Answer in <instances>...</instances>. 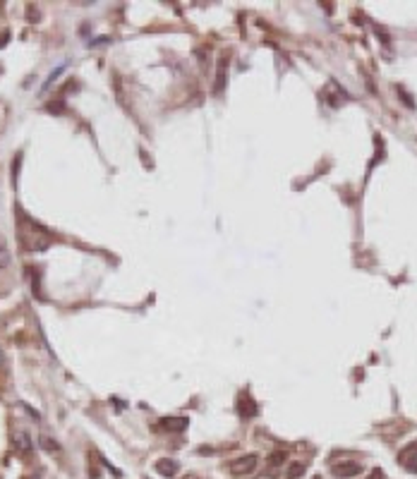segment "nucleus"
Instances as JSON below:
<instances>
[{"label":"nucleus","mask_w":417,"mask_h":479,"mask_svg":"<svg viewBox=\"0 0 417 479\" xmlns=\"http://www.w3.org/2000/svg\"><path fill=\"white\" fill-rule=\"evenodd\" d=\"M381 477H384V472L381 470H374L372 474H369V479H381Z\"/></svg>","instance_id":"16"},{"label":"nucleus","mask_w":417,"mask_h":479,"mask_svg":"<svg viewBox=\"0 0 417 479\" xmlns=\"http://www.w3.org/2000/svg\"><path fill=\"white\" fill-rule=\"evenodd\" d=\"M8 41H10V31H3V34H0V48L8 46Z\"/></svg>","instance_id":"14"},{"label":"nucleus","mask_w":417,"mask_h":479,"mask_svg":"<svg viewBox=\"0 0 417 479\" xmlns=\"http://www.w3.org/2000/svg\"><path fill=\"white\" fill-rule=\"evenodd\" d=\"M154 470L158 472L161 477H168V479H171V477H175V474H178V470H180V467H178V462L171 460V458H161V460H156Z\"/></svg>","instance_id":"4"},{"label":"nucleus","mask_w":417,"mask_h":479,"mask_svg":"<svg viewBox=\"0 0 417 479\" xmlns=\"http://www.w3.org/2000/svg\"><path fill=\"white\" fill-rule=\"evenodd\" d=\"M8 266H10V252L5 242H0V269H8Z\"/></svg>","instance_id":"11"},{"label":"nucleus","mask_w":417,"mask_h":479,"mask_svg":"<svg viewBox=\"0 0 417 479\" xmlns=\"http://www.w3.org/2000/svg\"><path fill=\"white\" fill-rule=\"evenodd\" d=\"M3 362H5V355H3V350H0V367H3Z\"/></svg>","instance_id":"17"},{"label":"nucleus","mask_w":417,"mask_h":479,"mask_svg":"<svg viewBox=\"0 0 417 479\" xmlns=\"http://www.w3.org/2000/svg\"><path fill=\"white\" fill-rule=\"evenodd\" d=\"M163 422H168V424H161V429H185L187 426L185 417H180V419H163Z\"/></svg>","instance_id":"8"},{"label":"nucleus","mask_w":417,"mask_h":479,"mask_svg":"<svg viewBox=\"0 0 417 479\" xmlns=\"http://www.w3.org/2000/svg\"><path fill=\"white\" fill-rule=\"evenodd\" d=\"M257 462H259V458H257L254 453H249V455H242V458L233 460V465H230V472H233L235 477H245V474H252V472L257 470Z\"/></svg>","instance_id":"2"},{"label":"nucleus","mask_w":417,"mask_h":479,"mask_svg":"<svg viewBox=\"0 0 417 479\" xmlns=\"http://www.w3.org/2000/svg\"><path fill=\"white\" fill-rule=\"evenodd\" d=\"M398 460H400V465H403V467H405L408 472H417V451H412L410 446H408V448H405L403 453H400Z\"/></svg>","instance_id":"5"},{"label":"nucleus","mask_w":417,"mask_h":479,"mask_svg":"<svg viewBox=\"0 0 417 479\" xmlns=\"http://www.w3.org/2000/svg\"><path fill=\"white\" fill-rule=\"evenodd\" d=\"M17 446H19V451H24V453L31 451V443H29V434H27V431H22V434L17 436Z\"/></svg>","instance_id":"9"},{"label":"nucleus","mask_w":417,"mask_h":479,"mask_svg":"<svg viewBox=\"0 0 417 479\" xmlns=\"http://www.w3.org/2000/svg\"><path fill=\"white\" fill-rule=\"evenodd\" d=\"M228 65H230L228 55L218 58V63H216V77H214V84H211V94H214V96H221V94L226 91V84H228Z\"/></svg>","instance_id":"1"},{"label":"nucleus","mask_w":417,"mask_h":479,"mask_svg":"<svg viewBox=\"0 0 417 479\" xmlns=\"http://www.w3.org/2000/svg\"><path fill=\"white\" fill-rule=\"evenodd\" d=\"M257 479H276V474H273V472H264V474H259Z\"/></svg>","instance_id":"15"},{"label":"nucleus","mask_w":417,"mask_h":479,"mask_svg":"<svg viewBox=\"0 0 417 479\" xmlns=\"http://www.w3.org/2000/svg\"><path fill=\"white\" fill-rule=\"evenodd\" d=\"M305 462H290V467H288V479H300L302 474H305Z\"/></svg>","instance_id":"7"},{"label":"nucleus","mask_w":417,"mask_h":479,"mask_svg":"<svg viewBox=\"0 0 417 479\" xmlns=\"http://www.w3.org/2000/svg\"><path fill=\"white\" fill-rule=\"evenodd\" d=\"M331 472H333L338 479H350V477H357V474L362 472V465H357V462H338V465L331 467Z\"/></svg>","instance_id":"3"},{"label":"nucleus","mask_w":417,"mask_h":479,"mask_svg":"<svg viewBox=\"0 0 417 479\" xmlns=\"http://www.w3.org/2000/svg\"><path fill=\"white\" fill-rule=\"evenodd\" d=\"M182 479H197V477H194V474H187V477H182Z\"/></svg>","instance_id":"19"},{"label":"nucleus","mask_w":417,"mask_h":479,"mask_svg":"<svg viewBox=\"0 0 417 479\" xmlns=\"http://www.w3.org/2000/svg\"><path fill=\"white\" fill-rule=\"evenodd\" d=\"M285 462V453L283 451H276L269 455V465H273V467H278V465H283Z\"/></svg>","instance_id":"10"},{"label":"nucleus","mask_w":417,"mask_h":479,"mask_svg":"<svg viewBox=\"0 0 417 479\" xmlns=\"http://www.w3.org/2000/svg\"><path fill=\"white\" fill-rule=\"evenodd\" d=\"M314 479H321V477H314Z\"/></svg>","instance_id":"20"},{"label":"nucleus","mask_w":417,"mask_h":479,"mask_svg":"<svg viewBox=\"0 0 417 479\" xmlns=\"http://www.w3.org/2000/svg\"><path fill=\"white\" fill-rule=\"evenodd\" d=\"M63 72H65V65H60V67H55L53 72L48 74V79L44 81V86H41V94H44V91H48V89H51V86H53L55 81H58V77H60V74H63Z\"/></svg>","instance_id":"6"},{"label":"nucleus","mask_w":417,"mask_h":479,"mask_svg":"<svg viewBox=\"0 0 417 479\" xmlns=\"http://www.w3.org/2000/svg\"><path fill=\"white\" fill-rule=\"evenodd\" d=\"M27 15H29V22H38V12H36L34 5H29L27 8Z\"/></svg>","instance_id":"13"},{"label":"nucleus","mask_w":417,"mask_h":479,"mask_svg":"<svg viewBox=\"0 0 417 479\" xmlns=\"http://www.w3.org/2000/svg\"><path fill=\"white\" fill-rule=\"evenodd\" d=\"M410 448H412V451H417V441H415V443H410Z\"/></svg>","instance_id":"18"},{"label":"nucleus","mask_w":417,"mask_h":479,"mask_svg":"<svg viewBox=\"0 0 417 479\" xmlns=\"http://www.w3.org/2000/svg\"><path fill=\"white\" fill-rule=\"evenodd\" d=\"M38 441H41V446H44L46 451H58V443H53V439H48V436H41Z\"/></svg>","instance_id":"12"}]
</instances>
